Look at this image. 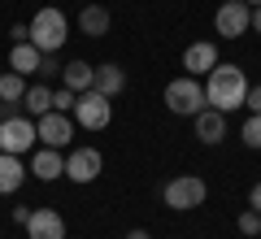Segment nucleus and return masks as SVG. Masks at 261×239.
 I'll use <instances>...</instances> for the list:
<instances>
[{
    "label": "nucleus",
    "mask_w": 261,
    "mask_h": 239,
    "mask_svg": "<svg viewBox=\"0 0 261 239\" xmlns=\"http://www.w3.org/2000/svg\"><path fill=\"white\" fill-rule=\"evenodd\" d=\"M196 139L200 144H222L226 139V113H218V109H200L196 113Z\"/></svg>",
    "instance_id": "12"
},
{
    "label": "nucleus",
    "mask_w": 261,
    "mask_h": 239,
    "mask_svg": "<svg viewBox=\"0 0 261 239\" xmlns=\"http://www.w3.org/2000/svg\"><path fill=\"white\" fill-rule=\"evenodd\" d=\"M244 104H248L252 113H261V87H248V96H244Z\"/></svg>",
    "instance_id": "25"
},
{
    "label": "nucleus",
    "mask_w": 261,
    "mask_h": 239,
    "mask_svg": "<svg viewBox=\"0 0 261 239\" xmlns=\"http://www.w3.org/2000/svg\"><path fill=\"white\" fill-rule=\"evenodd\" d=\"M31 174L44 178V183L61 178V174H65V156H61V148H48V144H44L35 156H31Z\"/></svg>",
    "instance_id": "11"
},
{
    "label": "nucleus",
    "mask_w": 261,
    "mask_h": 239,
    "mask_svg": "<svg viewBox=\"0 0 261 239\" xmlns=\"http://www.w3.org/2000/svg\"><path fill=\"white\" fill-rule=\"evenodd\" d=\"M74 100H79V92H70V87H65V83H61V92H53V109H57V113L74 109Z\"/></svg>",
    "instance_id": "23"
},
{
    "label": "nucleus",
    "mask_w": 261,
    "mask_h": 239,
    "mask_svg": "<svg viewBox=\"0 0 261 239\" xmlns=\"http://www.w3.org/2000/svg\"><path fill=\"white\" fill-rule=\"evenodd\" d=\"M257 239H261V235H257Z\"/></svg>",
    "instance_id": "32"
},
{
    "label": "nucleus",
    "mask_w": 261,
    "mask_h": 239,
    "mask_svg": "<svg viewBox=\"0 0 261 239\" xmlns=\"http://www.w3.org/2000/svg\"><path fill=\"white\" fill-rule=\"evenodd\" d=\"M244 96H248V78H244L240 65H214V70H209V78H205L209 109L231 113V109H240V104H244Z\"/></svg>",
    "instance_id": "1"
},
{
    "label": "nucleus",
    "mask_w": 261,
    "mask_h": 239,
    "mask_svg": "<svg viewBox=\"0 0 261 239\" xmlns=\"http://www.w3.org/2000/svg\"><path fill=\"white\" fill-rule=\"evenodd\" d=\"M122 87H126V74H122V65H113V61L96 65V92H105V96L113 100Z\"/></svg>",
    "instance_id": "17"
},
{
    "label": "nucleus",
    "mask_w": 261,
    "mask_h": 239,
    "mask_svg": "<svg viewBox=\"0 0 261 239\" xmlns=\"http://www.w3.org/2000/svg\"><path fill=\"white\" fill-rule=\"evenodd\" d=\"M0 122H5V118H0Z\"/></svg>",
    "instance_id": "31"
},
{
    "label": "nucleus",
    "mask_w": 261,
    "mask_h": 239,
    "mask_svg": "<svg viewBox=\"0 0 261 239\" xmlns=\"http://www.w3.org/2000/svg\"><path fill=\"white\" fill-rule=\"evenodd\" d=\"M161 196H166L170 209L187 213V209H200V204H205L209 187H205V178H200V174H178V178H170V183L161 187Z\"/></svg>",
    "instance_id": "5"
},
{
    "label": "nucleus",
    "mask_w": 261,
    "mask_h": 239,
    "mask_svg": "<svg viewBox=\"0 0 261 239\" xmlns=\"http://www.w3.org/2000/svg\"><path fill=\"white\" fill-rule=\"evenodd\" d=\"M65 13L53 9V5H44V9L31 18V44L39 48V52H57V48L65 44Z\"/></svg>",
    "instance_id": "4"
},
{
    "label": "nucleus",
    "mask_w": 261,
    "mask_h": 239,
    "mask_svg": "<svg viewBox=\"0 0 261 239\" xmlns=\"http://www.w3.org/2000/svg\"><path fill=\"white\" fill-rule=\"evenodd\" d=\"M22 104H27L31 118H44V113H53V92H48V87H27Z\"/></svg>",
    "instance_id": "20"
},
{
    "label": "nucleus",
    "mask_w": 261,
    "mask_h": 239,
    "mask_svg": "<svg viewBox=\"0 0 261 239\" xmlns=\"http://www.w3.org/2000/svg\"><path fill=\"white\" fill-rule=\"evenodd\" d=\"M240 135H244V144H248V148H261V113H252V118L244 122Z\"/></svg>",
    "instance_id": "21"
},
{
    "label": "nucleus",
    "mask_w": 261,
    "mask_h": 239,
    "mask_svg": "<svg viewBox=\"0 0 261 239\" xmlns=\"http://www.w3.org/2000/svg\"><path fill=\"white\" fill-rule=\"evenodd\" d=\"M240 235H252V239L261 235V213L257 209H244L240 213Z\"/></svg>",
    "instance_id": "22"
},
{
    "label": "nucleus",
    "mask_w": 261,
    "mask_h": 239,
    "mask_svg": "<svg viewBox=\"0 0 261 239\" xmlns=\"http://www.w3.org/2000/svg\"><path fill=\"white\" fill-rule=\"evenodd\" d=\"M248 204H252V209L261 213V183H257V187H252V192H248Z\"/></svg>",
    "instance_id": "27"
},
{
    "label": "nucleus",
    "mask_w": 261,
    "mask_h": 239,
    "mask_svg": "<svg viewBox=\"0 0 261 239\" xmlns=\"http://www.w3.org/2000/svg\"><path fill=\"white\" fill-rule=\"evenodd\" d=\"M9 35H13V44H27V39H31V26H22V22H18V26H13Z\"/></svg>",
    "instance_id": "26"
},
{
    "label": "nucleus",
    "mask_w": 261,
    "mask_h": 239,
    "mask_svg": "<svg viewBox=\"0 0 261 239\" xmlns=\"http://www.w3.org/2000/svg\"><path fill=\"white\" fill-rule=\"evenodd\" d=\"M22 96H27V74L5 70V74H0V100H5V104H22Z\"/></svg>",
    "instance_id": "19"
},
{
    "label": "nucleus",
    "mask_w": 261,
    "mask_h": 239,
    "mask_svg": "<svg viewBox=\"0 0 261 239\" xmlns=\"http://www.w3.org/2000/svg\"><path fill=\"white\" fill-rule=\"evenodd\" d=\"M252 31L261 35V5H252Z\"/></svg>",
    "instance_id": "28"
},
{
    "label": "nucleus",
    "mask_w": 261,
    "mask_h": 239,
    "mask_svg": "<svg viewBox=\"0 0 261 239\" xmlns=\"http://www.w3.org/2000/svg\"><path fill=\"white\" fill-rule=\"evenodd\" d=\"M214 26H218V35H222V39L244 35V31L252 26V5H244V0H226L222 9L214 13Z\"/></svg>",
    "instance_id": "7"
},
{
    "label": "nucleus",
    "mask_w": 261,
    "mask_h": 239,
    "mask_svg": "<svg viewBox=\"0 0 261 239\" xmlns=\"http://www.w3.org/2000/svg\"><path fill=\"white\" fill-rule=\"evenodd\" d=\"M244 5H261V0H244Z\"/></svg>",
    "instance_id": "30"
},
{
    "label": "nucleus",
    "mask_w": 261,
    "mask_h": 239,
    "mask_svg": "<svg viewBox=\"0 0 261 239\" xmlns=\"http://www.w3.org/2000/svg\"><path fill=\"white\" fill-rule=\"evenodd\" d=\"M166 104H170V113H178V118H196L200 109H209L205 87H200V78H192V74L166 83Z\"/></svg>",
    "instance_id": "3"
},
{
    "label": "nucleus",
    "mask_w": 261,
    "mask_h": 239,
    "mask_svg": "<svg viewBox=\"0 0 261 239\" xmlns=\"http://www.w3.org/2000/svg\"><path fill=\"white\" fill-rule=\"evenodd\" d=\"M39 57H44V52H39L31 39H27V44H13V52H9V70H18V74H31V70H35V74H39Z\"/></svg>",
    "instance_id": "18"
},
{
    "label": "nucleus",
    "mask_w": 261,
    "mask_h": 239,
    "mask_svg": "<svg viewBox=\"0 0 261 239\" xmlns=\"http://www.w3.org/2000/svg\"><path fill=\"white\" fill-rule=\"evenodd\" d=\"M126 239H152V235H148V230H130Z\"/></svg>",
    "instance_id": "29"
},
{
    "label": "nucleus",
    "mask_w": 261,
    "mask_h": 239,
    "mask_svg": "<svg viewBox=\"0 0 261 239\" xmlns=\"http://www.w3.org/2000/svg\"><path fill=\"white\" fill-rule=\"evenodd\" d=\"M27 235L31 239H65V218L57 209H31Z\"/></svg>",
    "instance_id": "10"
},
{
    "label": "nucleus",
    "mask_w": 261,
    "mask_h": 239,
    "mask_svg": "<svg viewBox=\"0 0 261 239\" xmlns=\"http://www.w3.org/2000/svg\"><path fill=\"white\" fill-rule=\"evenodd\" d=\"M105 170V156L96 148H74V152L65 156V178L70 183H96Z\"/></svg>",
    "instance_id": "8"
},
{
    "label": "nucleus",
    "mask_w": 261,
    "mask_h": 239,
    "mask_svg": "<svg viewBox=\"0 0 261 239\" xmlns=\"http://www.w3.org/2000/svg\"><path fill=\"white\" fill-rule=\"evenodd\" d=\"M35 139H39V130H35V122H31V113H18V104H13V109L5 113V122H0V152L22 156V152H31Z\"/></svg>",
    "instance_id": "2"
},
{
    "label": "nucleus",
    "mask_w": 261,
    "mask_h": 239,
    "mask_svg": "<svg viewBox=\"0 0 261 239\" xmlns=\"http://www.w3.org/2000/svg\"><path fill=\"white\" fill-rule=\"evenodd\" d=\"M74 118L83 122L87 130H105L109 118H113V100L105 92H96V87H87V92H79V100H74Z\"/></svg>",
    "instance_id": "6"
},
{
    "label": "nucleus",
    "mask_w": 261,
    "mask_h": 239,
    "mask_svg": "<svg viewBox=\"0 0 261 239\" xmlns=\"http://www.w3.org/2000/svg\"><path fill=\"white\" fill-rule=\"evenodd\" d=\"M61 83L70 87V92H87V87H96V65L70 61V65H65V74H61Z\"/></svg>",
    "instance_id": "16"
},
{
    "label": "nucleus",
    "mask_w": 261,
    "mask_h": 239,
    "mask_svg": "<svg viewBox=\"0 0 261 239\" xmlns=\"http://www.w3.org/2000/svg\"><path fill=\"white\" fill-rule=\"evenodd\" d=\"M109 9L105 5H87L83 13H79V26H83V35H92V39H100V35H109Z\"/></svg>",
    "instance_id": "15"
},
{
    "label": "nucleus",
    "mask_w": 261,
    "mask_h": 239,
    "mask_svg": "<svg viewBox=\"0 0 261 239\" xmlns=\"http://www.w3.org/2000/svg\"><path fill=\"white\" fill-rule=\"evenodd\" d=\"M214 65H218V48H214V44H192V48L183 52V70L192 74V78L209 74Z\"/></svg>",
    "instance_id": "13"
},
{
    "label": "nucleus",
    "mask_w": 261,
    "mask_h": 239,
    "mask_svg": "<svg viewBox=\"0 0 261 239\" xmlns=\"http://www.w3.org/2000/svg\"><path fill=\"white\" fill-rule=\"evenodd\" d=\"M35 130H39V144H48V148H65L70 139H74V122L65 118V113H44V118L35 122Z\"/></svg>",
    "instance_id": "9"
},
{
    "label": "nucleus",
    "mask_w": 261,
    "mask_h": 239,
    "mask_svg": "<svg viewBox=\"0 0 261 239\" xmlns=\"http://www.w3.org/2000/svg\"><path fill=\"white\" fill-rule=\"evenodd\" d=\"M27 178V166H22V156L13 152H0V196H13Z\"/></svg>",
    "instance_id": "14"
},
{
    "label": "nucleus",
    "mask_w": 261,
    "mask_h": 239,
    "mask_svg": "<svg viewBox=\"0 0 261 239\" xmlns=\"http://www.w3.org/2000/svg\"><path fill=\"white\" fill-rule=\"evenodd\" d=\"M61 65H57V52H44L39 57V74H57Z\"/></svg>",
    "instance_id": "24"
}]
</instances>
